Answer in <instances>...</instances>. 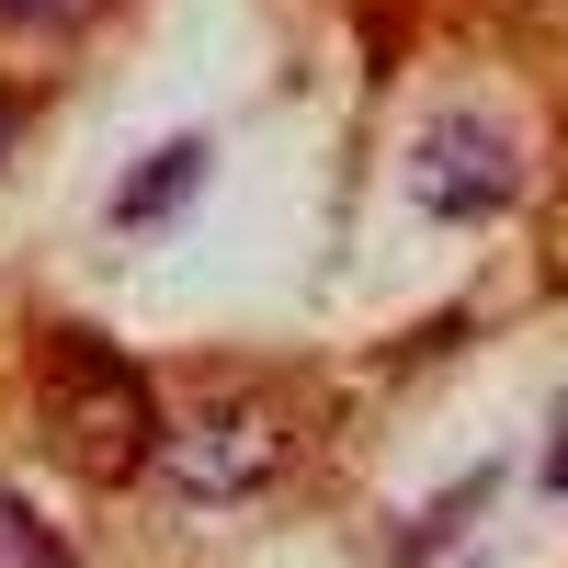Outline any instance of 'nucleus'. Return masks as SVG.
Wrapping results in <instances>:
<instances>
[{
  "instance_id": "f03ea898",
  "label": "nucleus",
  "mask_w": 568,
  "mask_h": 568,
  "mask_svg": "<svg viewBox=\"0 0 568 568\" xmlns=\"http://www.w3.org/2000/svg\"><path fill=\"white\" fill-rule=\"evenodd\" d=\"M58 433L91 478H149V444H160V409L149 387L103 353V342H58Z\"/></svg>"
},
{
  "instance_id": "f257e3e1",
  "label": "nucleus",
  "mask_w": 568,
  "mask_h": 568,
  "mask_svg": "<svg viewBox=\"0 0 568 568\" xmlns=\"http://www.w3.org/2000/svg\"><path fill=\"white\" fill-rule=\"evenodd\" d=\"M273 466H284V420H273V409H240V398L182 409V420H160V444H149V478H160L171 500H194V511L273 489Z\"/></svg>"
},
{
  "instance_id": "20e7f679",
  "label": "nucleus",
  "mask_w": 568,
  "mask_h": 568,
  "mask_svg": "<svg viewBox=\"0 0 568 568\" xmlns=\"http://www.w3.org/2000/svg\"><path fill=\"white\" fill-rule=\"evenodd\" d=\"M194 182H205V149L182 136V149H160V160H149V171H136L125 194H114V227H160L182 194H194Z\"/></svg>"
},
{
  "instance_id": "0eeeda50",
  "label": "nucleus",
  "mask_w": 568,
  "mask_h": 568,
  "mask_svg": "<svg viewBox=\"0 0 568 568\" xmlns=\"http://www.w3.org/2000/svg\"><path fill=\"white\" fill-rule=\"evenodd\" d=\"M0 149H12V91H0Z\"/></svg>"
},
{
  "instance_id": "7ed1b4c3",
  "label": "nucleus",
  "mask_w": 568,
  "mask_h": 568,
  "mask_svg": "<svg viewBox=\"0 0 568 568\" xmlns=\"http://www.w3.org/2000/svg\"><path fill=\"white\" fill-rule=\"evenodd\" d=\"M409 171H420V205L455 216V227H478V216H500L511 194H524V160H511V136L489 114H433L420 149H409Z\"/></svg>"
},
{
  "instance_id": "39448f33",
  "label": "nucleus",
  "mask_w": 568,
  "mask_h": 568,
  "mask_svg": "<svg viewBox=\"0 0 568 568\" xmlns=\"http://www.w3.org/2000/svg\"><path fill=\"white\" fill-rule=\"evenodd\" d=\"M0 568H80V557H69L58 535H45V524H34V511L12 500V489H0Z\"/></svg>"
},
{
  "instance_id": "423d86ee",
  "label": "nucleus",
  "mask_w": 568,
  "mask_h": 568,
  "mask_svg": "<svg viewBox=\"0 0 568 568\" xmlns=\"http://www.w3.org/2000/svg\"><path fill=\"white\" fill-rule=\"evenodd\" d=\"M0 23L12 34H69V23H91V0H0Z\"/></svg>"
}]
</instances>
